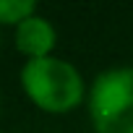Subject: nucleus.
Wrapping results in <instances>:
<instances>
[{
	"mask_svg": "<svg viewBox=\"0 0 133 133\" xmlns=\"http://www.w3.org/2000/svg\"><path fill=\"white\" fill-rule=\"evenodd\" d=\"M21 89L42 112L50 115L73 112L89 94L81 71L73 63L55 55L24 63Z\"/></svg>",
	"mask_w": 133,
	"mask_h": 133,
	"instance_id": "nucleus-1",
	"label": "nucleus"
},
{
	"mask_svg": "<svg viewBox=\"0 0 133 133\" xmlns=\"http://www.w3.org/2000/svg\"><path fill=\"white\" fill-rule=\"evenodd\" d=\"M86 107L94 133H133V65H115L97 73Z\"/></svg>",
	"mask_w": 133,
	"mask_h": 133,
	"instance_id": "nucleus-2",
	"label": "nucleus"
},
{
	"mask_svg": "<svg viewBox=\"0 0 133 133\" xmlns=\"http://www.w3.org/2000/svg\"><path fill=\"white\" fill-rule=\"evenodd\" d=\"M13 42H16V50L21 55H26V60H39V57L52 55L55 42H57V31L50 24V18L34 13L16 26Z\"/></svg>",
	"mask_w": 133,
	"mask_h": 133,
	"instance_id": "nucleus-3",
	"label": "nucleus"
},
{
	"mask_svg": "<svg viewBox=\"0 0 133 133\" xmlns=\"http://www.w3.org/2000/svg\"><path fill=\"white\" fill-rule=\"evenodd\" d=\"M34 13H37L34 0H0V24L18 26L21 21H26Z\"/></svg>",
	"mask_w": 133,
	"mask_h": 133,
	"instance_id": "nucleus-4",
	"label": "nucleus"
},
{
	"mask_svg": "<svg viewBox=\"0 0 133 133\" xmlns=\"http://www.w3.org/2000/svg\"><path fill=\"white\" fill-rule=\"evenodd\" d=\"M0 133H3V130H0Z\"/></svg>",
	"mask_w": 133,
	"mask_h": 133,
	"instance_id": "nucleus-5",
	"label": "nucleus"
}]
</instances>
